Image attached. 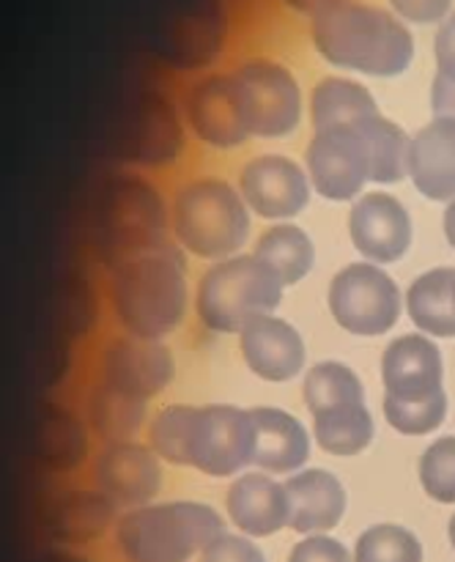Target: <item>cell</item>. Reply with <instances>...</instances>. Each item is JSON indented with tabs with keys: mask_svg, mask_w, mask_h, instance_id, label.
<instances>
[{
	"mask_svg": "<svg viewBox=\"0 0 455 562\" xmlns=\"http://www.w3.org/2000/svg\"><path fill=\"white\" fill-rule=\"evenodd\" d=\"M302 398L310 409L312 420L318 417H338L365 406V387L360 376L343 362H318L305 373Z\"/></svg>",
	"mask_w": 455,
	"mask_h": 562,
	"instance_id": "7402d4cb",
	"label": "cell"
},
{
	"mask_svg": "<svg viewBox=\"0 0 455 562\" xmlns=\"http://www.w3.org/2000/svg\"><path fill=\"white\" fill-rule=\"evenodd\" d=\"M395 16L414 25H442L453 14V0H389Z\"/></svg>",
	"mask_w": 455,
	"mask_h": 562,
	"instance_id": "e575fe53",
	"label": "cell"
},
{
	"mask_svg": "<svg viewBox=\"0 0 455 562\" xmlns=\"http://www.w3.org/2000/svg\"><path fill=\"white\" fill-rule=\"evenodd\" d=\"M291 530L299 536H323L334 530L345 514V488L332 472L305 470L285 483Z\"/></svg>",
	"mask_w": 455,
	"mask_h": 562,
	"instance_id": "ffe728a7",
	"label": "cell"
},
{
	"mask_svg": "<svg viewBox=\"0 0 455 562\" xmlns=\"http://www.w3.org/2000/svg\"><path fill=\"white\" fill-rule=\"evenodd\" d=\"M148 448L173 467L228 477L255 461V423L228 404H170L148 426Z\"/></svg>",
	"mask_w": 455,
	"mask_h": 562,
	"instance_id": "6da1fadb",
	"label": "cell"
},
{
	"mask_svg": "<svg viewBox=\"0 0 455 562\" xmlns=\"http://www.w3.org/2000/svg\"><path fill=\"white\" fill-rule=\"evenodd\" d=\"M186 121L197 140L214 148H236L250 140L244 113L230 75H212L197 80L186 93Z\"/></svg>",
	"mask_w": 455,
	"mask_h": 562,
	"instance_id": "2e32d148",
	"label": "cell"
},
{
	"mask_svg": "<svg viewBox=\"0 0 455 562\" xmlns=\"http://www.w3.org/2000/svg\"><path fill=\"white\" fill-rule=\"evenodd\" d=\"M349 236L371 263H395L411 245V217L389 192H365L349 212Z\"/></svg>",
	"mask_w": 455,
	"mask_h": 562,
	"instance_id": "5bb4252c",
	"label": "cell"
},
{
	"mask_svg": "<svg viewBox=\"0 0 455 562\" xmlns=\"http://www.w3.org/2000/svg\"><path fill=\"white\" fill-rule=\"evenodd\" d=\"M327 305L345 333L376 338L398 324L403 296L398 283L376 263H349L329 283Z\"/></svg>",
	"mask_w": 455,
	"mask_h": 562,
	"instance_id": "9c48e42d",
	"label": "cell"
},
{
	"mask_svg": "<svg viewBox=\"0 0 455 562\" xmlns=\"http://www.w3.org/2000/svg\"><path fill=\"white\" fill-rule=\"evenodd\" d=\"M436 77L431 86L433 119H455V11L433 36Z\"/></svg>",
	"mask_w": 455,
	"mask_h": 562,
	"instance_id": "4dcf8cb0",
	"label": "cell"
},
{
	"mask_svg": "<svg viewBox=\"0 0 455 562\" xmlns=\"http://www.w3.org/2000/svg\"><path fill=\"white\" fill-rule=\"evenodd\" d=\"M88 412H91V426L107 442H129V437H135L146 420L143 401H132L126 395L113 393L110 387L96 390L91 395Z\"/></svg>",
	"mask_w": 455,
	"mask_h": 562,
	"instance_id": "83f0119b",
	"label": "cell"
},
{
	"mask_svg": "<svg viewBox=\"0 0 455 562\" xmlns=\"http://www.w3.org/2000/svg\"><path fill=\"white\" fill-rule=\"evenodd\" d=\"M255 423V461L269 475H288L302 470L310 459L307 428L277 406H258L250 412Z\"/></svg>",
	"mask_w": 455,
	"mask_h": 562,
	"instance_id": "44dd1931",
	"label": "cell"
},
{
	"mask_svg": "<svg viewBox=\"0 0 455 562\" xmlns=\"http://www.w3.org/2000/svg\"><path fill=\"white\" fill-rule=\"evenodd\" d=\"M455 269L442 267L420 274L409 285L406 311L420 335L431 338H455V305H453Z\"/></svg>",
	"mask_w": 455,
	"mask_h": 562,
	"instance_id": "603a6c76",
	"label": "cell"
},
{
	"mask_svg": "<svg viewBox=\"0 0 455 562\" xmlns=\"http://www.w3.org/2000/svg\"><path fill=\"white\" fill-rule=\"evenodd\" d=\"M406 176L428 201H455V119H433L411 137Z\"/></svg>",
	"mask_w": 455,
	"mask_h": 562,
	"instance_id": "ac0fdd59",
	"label": "cell"
},
{
	"mask_svg": "<svg viewBox=\"0 0 455 562\" xmlns=\"http://www.w3.org/2000/svg\"><path fill=\"white\" fill-rule=\"evenodd\" d=\"M422 492L442 505H455V437H442L420 459Z\"/></svg>",
	"mask_w": 455,
	"mask_h": 562,
	"instance_id": "1f68e13d",
	"label": "cell"
},
{
	"mask_svg": "<svg viewBox=\"0 0 455 562\" xmlns=\"http://www.w3.org/2000/svg\"><path fill=\"white\" fill-rule=\"evenodd\" d=\"M201 562H266V554L250 538L223 532L203 549Z\"/></svg>",
	"mask_w": 455,
	"mask_h": 562,
	"instance_id": "d6a6232c",
	"label": "cell"
},
{
	"mask_svg": "<svg viewBox=\"0 0 455 562\" xmlns=\"http://www.w3.org/2000/svg\"><path fill=\"white\" fill-rule=\"evenodd\" d=\"M373 434H376V426H373V417L367 412V406L349 412V415L312 420V437H316V442L327 453L340 456V459L362 453L373 442Z\"/></svg>",
	"mask_w": 455,
	"mask_h": 562,
	"instance_id": "f1b7e54d",
	"label": "cell"
},
{
	"mask_svg": "<svg viewBox=\"0 0 455 562\" xmlns=\"http://www.w3.org/2000/svg\"><path fill=\"white\" fill-rule=\"evenodd\" d=\"M239 195L258 217L288 220L310 201V181L291 157L261 154L241 168Z\"/></svg>",
	"mask_w": 455,
	"mask_h": 562,
	"instance_id": "4fadbf2b",
	"label": "cell"
},
{
	"mask_svg": "<svg viewBox=\"0 0 455 562\" xmlns=\"http://www.w3.org/2000/svg\"><path fill=\"white\" fill-rule=\"evenodd\" d=\"M420 538L400 525H373L356 538L354 562H422Z\"/></svg>",
	"mask_w": 455,
	"mask_h": 562,
	"instance_id": "f546056e",
	"label": "cell"
},
{
	"mask_svg": "<svg viewBox=\"0 0 455 562\" xmlns=\"http://www.w3.org/2000/svg\"><path fill=\"white\" fill-rule=\"evenodd\" d=\"M444 239H447L450 247L455 250V201H450L447 212H444Z\"/></svg>",
	"mask_w": 455,
	"mask_h": 562,
	"instance_id": "8d00e7d4",
	"label": "cell"
},
{
	"mask_svg": "<svg viewBox=\"0 0 455 562\" xmlns=\"http://www.w3.org/2000/svg\"><path fill=\"white\" fill-rule=\"evenodd\" d=\"M99 366H102L104 387L143 404L162 393L175 376V360L168 346L135 335L110 340Z\"/></svg>",
	"mask_w": 455,
	"mask_h": 562,
	"instance_id": "7c38bea8",
	"label": "cell"
},
{
	"mask_svg": "<svg viewBox=\"0 0 455 562\" xmlns=\"http://www.w3.org/2000/svg\"><path fill=\"white\" fill-rule=\"evenodd\" d=\"M99 494L121 508H143L162 492V467L151 448L137 442H113L93 467Z\"/></svg>",
	"mask_w": 455,
	"mask_h": 562,
	"instance_id": "9a60e30c",
	"label": "cell"
},
{
	"mask_svg": "<svg viewBox=\"0 0 455 562\" xmlns=\"http://www.w3.org/2000/svg\"><path fill=\"white\" fill-rule=\"evenodd\" d=\"M453 305H455V285H453Z\"/></svg>",
	"mask_w": 455,
	"mask_h": 562,
	"instance_id": "f35d334b",
	"label": "cell"
},
{
	"mask_svg": "<svg viewBox=\"0 0 455 562\" xmlns=\"http://www.w3.org/2000/svg\"><path fill=\"white\" fill-rule=\"evenodd\" d=\"M367 151H371V181L376 184H398L406 176V157H409V137L395 121L373 115L362 126Z\"/></svg>",
	"mask_w": 455,
	"mask_h": 562,
	"instance_id": "484cf974",
	"label": "cell"
},
{
	"mask_svg": "<svg viewBox=\"0 0 455 562\" xmlns=\"http://www.w3.org/2000/svg\"><path fill=\"white\" fill-rule=\"evenodd\" d=\"M175 241L206 261H225L244 247L250 214L239 190L223 179L203 176L179 187L170 206Z\"/></svg>",
	"mask_w": 455,
	"mask_h": 562,
	"instance_id": "8992f818",
	"label": "cell"
},
{
	"mask_svg": "<svg viewBox=\"0 0 455 562\" xmlns=\"http://www.w3.org/2000/svg\"><path fill=\"white\" fill-rule=\"evenodd\" d=\"M99 220H102L99 245L110 247L115 267L126 258L164 247L162 201H159V192H153L143 181H124L113 187Z\"/></svg>",
	"mask_w": 455,
	"mask_h": 562,
	"instance_id": "30bf717a",
	"label": "cell"
},
{
	"mask_svg": "<svg viewBox=\"0 0 455 562\" xmlns=\"http://www.w3.org/2000/svg\"><path fill=\"white\" fill-rule=\"evenodd\" d=\"M288 562H354V554L329 536H305L291 549Z\"/></svg>",
	"mask_w": 455,
	"mask_h": 562,
	"instance_id": "836d02e7",
	"label": "cell"
},
{
	"mask_svg": "<svg viewBox=\"0 0 455 562\" xmlns=\"http://www.w3.org/2000/svg\"><path fill=\"white\" fill-rule=\"evenodd\" d=\"M365 121L354 126H340V130L316 132L307 143L305 165L310 184L327 201H354L365 181H371V151L362 132Z\"/></svg>",
	"mask_w": 455,
	"mask_h": 562,
	"instance_id": "8fae6325",
	"label": "cell"
},
{
	"mask_svg": "<svg viewBox=\"0 0 455 562\" xmlns=\"http://www.w3.org/2000/svg\"><path fill=\"white\" fill-rule=\"evenodd\" d=\"M312 47L327 64L367 77H398L414 60V36L400 16L365 0H332L310 20Z\"/></svg>",
	"mask_w": 455,
	"mask_h": 562,
	"instance_id": "7a4b0ae2",
	"label": "cell"
},
{
	"mask_svg": "<svg viewBox=\"0 0 455 562\" xmlns=\"http://www.w3.org/2000/svg\"><path fill=\"white\" fill-rule=\"evenodd\" d=\"M225 532L206 503H159L129 510L115 525V549L126 562H190Z\"/></svg>",
	"mask_w": 455,
	"mask_h": 562,
	"instance_id": "5b68a950",
	"label": "cell"
},
{
	"mask_svg": "<svg viewBox=\"0 0 455 562\" xmlns=\"http://www.w3.org/2000/svg\"><path fill=\"white\" fill-rule=\"evenodd\" d=\"M277 274L255 256H234L212 263L195 291V313L217 335H241L283 302Z\"/></svg>",
	"mask_w": 455,
	"mask_h": 562,
	"instance_id": "52a82bcc",
	"label": "cell"
},
{
	"mask_svg": "<svg viewBox=\"0 0 455 562\" xmlns=\"http://www.w3.org/2000/svg\"><path fill=\"white\" fill-rule=\"evenodd\" d=\"M241 360L263 382H291L305 368V340L283 318H258L239 335Z\"/></svg>",
	"mask_w": 455,
	"mask_h": 562,
	"instance_id": "e0dca14e",
	"label": "cell"
},
{
	"mask_svg": "<svg viewBox=\"0 0 455 562\" xmlns=\"http://www.w3.org/2000/svg\"><path fill=\"white\" fill-rule=\"evenodd\" d=\"M447 536H450V547L455 549V514H453V519H450V527H447Z\"/></svg>",
	"mask_w": 455,
	"mask_h": 562,
	"instance_id": "74e56055",
	"label": "cell"
},
{
	"mask_svg": "<svg viewBox=\"0 0 455 562\" xmlns=\"http://www.w3.org/2000/svg\"><path fill=\"white\" fill-rule=\"evenodd\" d=\"M285 3L294 5L296 11H305V14H316V11H321L332 0H285Z\"/></svg>",
	"mask_w": 455,
	"mask_h": 562,
	"instance_id": "d590c367",
	"label": "cell"
},
{
	"mask_svg": "<svg viewBox=\"0 0 455 562\" xmlns=\"http://www.w3.org/2000/svg\"><path fill=\"white\" fill-rule=\"evenodd\" d=\"M384 417L403 437L433 434L447 417L444 360L425 335H400L384 349Z\"/></svg>",
	"mask_w": 455,
	"mask_h": 562,
	"instance_id": "277c9868",
	"label": "cell"
},
{
	"mask_svg": "<svg viewBox=\"0 0 455 562\" xmlns=\"http://www.w3.org/2000/svg\"><path fill=\"white\" fill-rule=\"evenodd\" d=\"M252 256L261 263H266L283 285H296L310 274L312 263H316V247L312 239L294 223L272 225L263 231L255 241V252Z\"/></svg>",
	"mask_w": 455,
	"mask_h": 562,
	"instance_id": "d4e9b609",
	"label": "cell"
},
{
	"mask_svg": "<svg viewBox=\"0 0 455 562\" xmlns=\"http://www.w3.org/2000/svg\"><path fill=\"white\" fill-rule=\"evenodd\" d=\"M230 80L252 137L294 135L302 121V91L291 69L277 60L250 58L230 71Z\"/></svg>",
	"mask_w": 455,
	"mask_h": 562,
	"instance_id": "ba28073f",
	"label": "cell"
},
{
	"mask_svg": "<svg viewBox=\"0 0 455 562\" xmlns=\"http://www.w3.org/2000/svg\"><path fill=\"white\" fill-rule=\"evenodd\" d=\"M378 113V104L365 86L345 77H323L310 93V121L316 132L354 126Z\"/></svg>",
	"mask_w": 455,
	"mask_h": 562,
	"instance_id": "cb8c5ba5",
	"label": "cell"
},
{
	"mask_svg": "<svg viewBox=\"0 0 455 562\" xmlns=\"http://www.w3.org/2000/svg\"><path fill=\"white\" fill-rule=\"evenodd\" d=\"M113 311L124 329L143 340H162L186 316V274L170 245L118 263L110 283Z\"/></svg>",
	"mask_w": 455,
	"mask_h": 562,
	"instance_id": "3957f363",
	"label": "cell"
},
{
	"mask_svg": "<svg viewBox=\"0 0 455 562\" xmlns=\"http://www.w3.org/2000/svg\"><path fill=\"white\" fill-rule=\"evenodd\" d=\"M225 510L236 530L244 532L247 538L277 536L283 527L291 525L285 486L263 472H244L236 477L225 494Z\"/></svg>",
	"mask_w": 455,
	"mask_h": 562,
	"instance_id": "d6986e66",
	"label": "cell"
},
{
	"mask_svg": "<svg viewBox=\"0 0 455 562\" xmlns=\"http://www.w3.org/2000/svg\"><path fill=\"white\" fill-rule=\"evenodd\" d=\"M115 519V505L104 494H71L58 505L55 530L69 541H88L99 538Z\"/></svg>",
	"mask_w": 455,
	"mask_h": 562,
	"instance_id": "4316f807",
	"label": "cell"
}]
</instances>
